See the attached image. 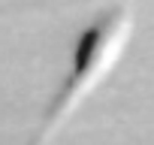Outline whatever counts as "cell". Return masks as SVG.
<instances>
[{"label": "cell", "instance_id": "cell-1", "mask_svg": "<svg viewBox=\"0 0 154 145\" xmlns=\"http://www.w3.org/2000/svg\"><path fill=\"white\" fill-rule=\"evenodd\" d=\"M133 30H136V15L127 3H115V6L103 9L100 15H94V21L79 33V39L72 45L69 72L60 82L54 100L48 103L33 142H51L69 124V118L94 97V91L124 60Z\"/></svg>", "mask_w": 154, "mask_h": 145}]
</instances>
